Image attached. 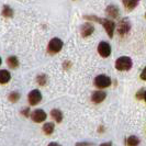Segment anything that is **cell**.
<instances>
[{
  "label": "cell",
  "instance_id": "cell-28",
  "mask_svg": "<svg viewBox=\"0 0 146 146\" xmlns=\"http://www.w3.org/2000/svg\"><path fill=\"white\" fill-rule=\"evenodd\" d=\"M1 63H2V59H1V57H0V65H1Z\"/></svg>",
  "mask_w": 146,
  "mask_h": 146
},
{
  "label": "cell",
  "instance_id": "cell-4",
  "mask_svg": "<svg viewBox=\"0 0 146 146\" xmlns=\"http://www.w3.org/2000/svg\"><path fill=\"white\" fill-rule=\"evenodd\" d=\"M28 100H29V103L31 106H36L41 102L42 100V94L38 89H33L31 90L28 95Z\"/></svg>",
  "mask_w": 146,
  "mask_h": 146
},
{
  "label": "cell",
  "instance_id": "cell-24",
  "mask_svg": "<svg viewBox=\"0 0 146 146\" xmlns=\"http://www.w3.org/2000/svg\"><path fill=\"white\" fill-rule=\"evenodd\" d=\"M76 146H92V144L88 142H80V143H77Z\"/></svg>",
  "mask_w": 146,
  "mask_h": 146
},
{
  "label": "cell",
  "instance_id": "cell-18",
  "mask_svg": "<svg viewBox=\"0 0 146 146\" xmlns=\"http://www.w3.org/2000/svg\"><path fill=\"white\" fill-rule=\"evenodd\" d=\"M2 15L6 17V18L13 17V10H12V8L9 7V6H5L3 9H2Z\"/></svg>",
  "mask_w": 146,
  "mask_h": 146
},
{
  "label": "cell",
  "instance_id": "cell-25",
  "mask_svg": "<svg viewBox=\"0 0 146 146\" xmlns=\"http://www.w3.org/2000/svg\"><path fill=\"white\" fill-rule=\"evenodd\" d=\"M100 146H112V143H111V142H106V143L100 144Z\"/></svg>",
  "mask_w": 146,
  "mask_h": 146
},
{
  "label": "cell",
  "instance_id": "cell-2",
  "mask_svg": "<svg viewBox=\"0 0 146 146\" xmlns=\"http://www.w3.org/2000/svg\"><path fill=\"white\" fill-rule=\"evenodd\" d=\"M133 66V62L129 56H121L115 60V68L120 72L130 70Z\"/></svg>",
  "mask_w": 146,
  "mask_h": 146
},
{
  "label": "cell",
  "instance_id": "cell-16",
  "mask_svg": "<svg viewBox=\"0 0 146 146\" xmlns=\"http://www.w3.org/2000/svg\"><path fill=\"white\" fill-rule=\"evenodd\" d=\"M51 115L52 117L57 122V123H60L62 120H63V113L59 109H53L51 111Z\"/></svg>",
  "mask_w": 146,
  "mask_h": 146
},
{
  "label": "cell",
  "instance_id": "cell-13",
  "mask_svg": "<svg viewBox=\"0 0 146 146\" xmlns=\"http://www.w3.org/2000/svg\"><path fill=\"white\" fill-rule=\"evenodd\" d=\"M122 2H123V6L125 7L126 10L132 11L133 9H135L137 7L139 0H122Z\"/></svg>",
  "mask_w": 146,
  "mask_h": 146
},
{
  "label": "cell",
  "instance_id": "cell-17",
  "mask_svg": "<svg viewBox=\"0 0 146 146\" xmlns=\"http://www.w3.org/2000/svg\"><path fill=\"white\" fill-rule=\"evenodd\" d=\"M43 132L46 134V135H51L52 133L54 132V129H55V125L54 123H52V122H47V123H45L43 125Z\"/></svg>",
  "mask_w": 146,
  "mask_h": 146
},
{
  "label": "cell",
  "instance_id": "cell-20",
  "mask_svg": "<svg viewBox=\"0 0 146 146\" xmlns=\"http://www.w3.org/2000/svg\"><path fill=\"white\" fill-rule=\"evenodd\" d=\"M36 81L40 86H45L46 82H47V76L44 75V74H41L36 77Z\"/></svg>",
  "mask_w": 146,
  "mask_h": 146
},
{
  "label": "cell",
  "instance_id": "cell-9",
  "mask_svg": "<svg viewBox=\"0 0 146 146\" xmlns=\"http://www.w3.org/2000/svg\"><path fill=\"white\" fill-rule=\"evenodd\" d=\"M95 31V27L90 23V22H86L85 24H82L80 28V33L82 37H88L90 36Z\"/></svg>",
  "mask_w": 146,
  "mask_h": 146
},
{
  "label": "cell",
  "instance_id": "cell-1",
  "mask_svg": "<svg viewBox=\"0 0 146 146\" xmlns=\"http://www.w3.org/2000/svg\"><path fill=\"white\" fill-rule=\"evenodd\" d=\"M84 18L87 19V20H90V21H97L99 22V23H101L103 25V28H104V30H106V32H107V34L109 35V37H113L114 30H115V23L112 21V20L98 18L96 15H85Z\"/></svg>",
  "mask_w": 146,
  "mask_h": 146
},
{
  "label": "cell",
  "instance_id": "cell-26",
  "mask_svg": "<svg viewBox=\"0 0 146 146\" xmlns=\"http://www.w3.org/2000/svg\"><path fill=\"white\" fill-rule=\"evenodd\" d=\"M48 146H62V145L58 144V143H56V142H52V143L48 144Z\"/></svg>",
  "mask_w": 146,
  "mask_h": 146
},
{
  "label": "cell",
  "instance_id": "cell-15",
  "mask_svg": "<svg viewBox=\"0 0 146 146\" xmlns=\"http://www.w3.org/2000/svg\"><path fill=\"white\" fill-rule=\"evenodd\" d=\"M7 65L10 67V68H12V69H15L17 68L18 66H19V59L17 56H9L7 58Z\"/></svg>",
  "mask_w": 146,
  "mask_h": 146
},
{
  "label": "cell",
  "instance_id": "cell-14",
  "mask_svg": "<svg viewBox=\"0 0 146 146\" xmlns=\"http://www.w3.org/2000/svg\"><path fill=\"white\" fill-rule=\"evenodd\" d=\"M126 146H139V139L135 135H131L125 139Z\"/></svg>",
  "mask_w": 146,
  "mask_h": 146
},
{
  "label": "cell",
  "instance_id": "cell-7",
  "mask_svg": "<svg viewBox=\"0 0 146 146\" xmlns=\"http://www.w3.org/2000/svg\"><path fill=\"white\" fill-rule=\"evenodd\" d=\"M46 113H45V111L42 109H36L34 110L32 113H31V119H32V121L33 122H36V123H41V122H43L46 120Z\"/></svg>",
  "mask_w": 146,
  "mask_h": 146
},
{
  "label": "cell",
  "instance_id": "cell-19",
  "mask_svg": "<svg viewBox=\"0 0 146 146\" xmlns=\"http://www.w3.org/2000/svg\"><path fill=\"white\" fill-rule=\"evenodd\" d=\"M9 101H11V102H17L20 98H21V95H20V92H18V91H12L10 95H9Z\"/></svg>",
  "mask_w": 146,
  "mask_h": 146
},
{
  "label": "cell",
  "instance_id": "cell-22",
  "mask_svg": "<svg viewBox=\"0 0 146 146\" xmlns=\"http://www.w3.org/2000/svg\"><path fill=\"white\" fill-rule=\"evenodd\" d=\"M144 91H145L144 89H141L139 92L136 94V98H137V99H143V98H144Z\"/></svg>",
  "mask_w": 146,
  "mask_h": 146
},
{
  "label": "cell",
  "instance_id": "cell-12",
  "mask_svg": "<svg viewBox=\"0 0 146 146\" xmlns=\"http://www.w3.org/2000/svg\"><path fill=\"white\" fill-rule=\"evenodd\" d=\"M11 79V74L9 73V70L7 69H1L0 70V84L1 85H5L9 82Z\"/></svg>",
  "mask_w": 146,
  "mask_h": 146
},
{
  "label": "cell",
  "instance_id": "cell-11",
  "mask_svg": "<svg viewBox=\"0 0 146 146\" xmlns=\"http://www.w3.org/2000/svg\"><path fill=\"white\" fill-rule=\"evenodd\" d=\"M106 13L109 17H111V18L115 19V18L119 17V8L117 6H114V5H110L106 9Z\"/></svg>",
  "mask_w": 146,
  "mask_h": 146
},
{
  "label": "cell",
  "instance_id": "cell-3",
  "mask_svg": "<svg viewBox=\"0 0 146 146\" xmlns=\"http://www.w3.org/2000/svg\"><path fill=\"white\" fill-rule=\"evenodd\" d=\"M63 46H64V43H63V41L60 38H58V37H53L51 41H50L48 45H47V52L51 55L57 54L63 48Z\"/></svg>",
  "mask_w": 146,
  "mask_h": 146
},
{
  "label": "cell",
  "instance_id": "cell-23",
  "mask_svg": "<svg viewBox=\"0 0 146 146\" xmlns=\"http://www.w3.org/2000/svg\"><path fill=\"white\" fill-rule=\"evenodd\" d=\"M141 79L146 81V66L144 67V69L142 70V73H141Z\"/></svg>",
  "mask_w": 146,
  "mask_h": 146
},
{
  "label": "cell",
  "instance_id": "cell-21",
  "mask_svg": "<svg viewBox=\"0 0 146 146\" xmlns=\"http://www.w3.org/2000/svg\"><path fill=\"white\" fill-rule=\"evenodd\" d=\"M21 114L23 117H29L30 115V108H23L21 111Z\"/></svg>",
  "mask_w": 146,
  "mask_h": 146
},
{
  "label": "cell",
  "instance_id": "cell-5",
  "mask_svg": "<svg viewBox=\"0 0 146 146\" xmlns=\"http://www.w3.org/2000/svg\"><path fill=\"white\" fill-rule=\"evenodd\" d=\"M111 85V79L107 75H99L95 78V86L98 88H108Z\"/></svg>",
  "mask_w": 146,
  "mask_h": 146
},
{
  "label": "cell",
  "instance_id": "cell-10",
  "mask_svg": "<svg viewBox=\"0 0 146 146\" xmlns=\"http://www.w3.org/2000/svg\"><path fill=\"white\" fill-rule=\"evenodd\" d=\"M106 98H107V94H106L104 91H100V90L95 91V92L92 94V96H91V100H92V102H95V103L102 102Z\"/></svg>",
  "mask_w": 146,
  "mask_h": 146
},
{
  "label": "cell",
  "instance_id": "cell-6",
  "mask_svg": "<svg viewBox=\"0 0 146 146\" xmlns=\"http://www.w3.org/2000/svg\"><path fill=\"white\" fill-rule=\"evenodd\" d=\"M131 30V23L129 21V19H122L117 24V32L121 36L126 35Z\"/></svg>",
  "mask_w": 146,
  "mask_h": 146
},
{
  "label": "cell",
  "instance_id": "cell-27",
  "mask_svg": "<svg viewBox=\"0 0 146 146\" xmlns=\"http://www.w3.org/2000/svg\"><path fill=\"white\" fill-rule=\"evenodd\" d=\"M143 99H144V100L146 101V90L144 91V98H143Z\"/></svg>",
  "mask_w": 146,
  "mask_h": 146
},
{
  "label": "cell",
  "instance_id": "cell-8",
  "mask_svg": "<svg viewBox=\"0 0 146 146\" xmlns=\"http://www.w3.org/2000/svg\"><path fill=\"white\" fill-rule=\"evenodd\" d=\"M98 53L102 57H109L111 55V45L107 42H100L98 44Z\"/></svg>",
  "mask_w": 146,
  "mask_h": 146
}]
</instances>
